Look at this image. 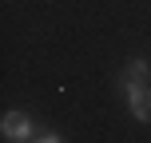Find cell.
<instances>
[{"instance_id":"cell-1","label":"cell","mask_w":151,"mask_h":143,"mask_svg":"<svg viewBox=\"0 0 151 143\" xmlns=\"http://www.w3.org/2000/svg\"><path fill=\"white\" fill-rule=\"evenodd\" d=\"M119 88L127 96V107L139 123H151V64L147 60H131L119 75Z\"/></svg>"},{"instance_id":"cell-2","label":"cell","mask_w":151,"mask_h":143,"mask_svg":"<svg viewBox=\"0 0 151 143\" xmlns=\"http://www.w3.org/2000/svg\"><path fill=\"white\" fill-rule=\"evenodd\" d=\"M0 131H4V135L12 139V143L36 139V135H32V119H28L24 111H16V107H12V111H4V119H0Z\"/></svg>"},{"instance_id":"cell-3","label":"cell","mask_w":151,"mask_h":143,"mask_svg":"<svg viewBox=\"0 0 151 143\" xmlns=\"http://www.w3.org/2000/svg\"><path fill=\"white\" fill-rule=\"evenodd\" d=\"M32 143H64V139H60V135H52V131H44V135H36Z\"/></svg>"}]
</instances>
